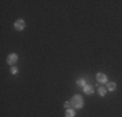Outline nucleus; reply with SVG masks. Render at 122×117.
<instances>
[{
  "mask_svg": "<svg viewBox=\"0 0 122 117\" xmlns=\"http://www.w3.org/2000/svg\"><path fill=\"white\" fill-rule=\"evenodd\" d=\"M71 105L73 107H75V108H82L83 107V100H82V98H81L79 95H75L73 99H71Z\"/></svg>",
  "mask_w": 122,
  "mask_h": 117,
  "instance_id": "nucleus-1",
  "label": "nucleus"
},
{
  "mask_svg": "<svg viewBox=\"0 0 122 117\" xmlns=\"http://www.w3.org/2000/svg\"><path fill=\"white\" fill-rule=\"evenodd\" d=\"M17 55L16 53H10L9 56H8V58H7V63L9 64V65H14V64L17 63Z\"/></svg>",
  "mask_w": 122,
  "mask_h": 117,
  "instance_id": "nucleus-2",
  "label": "nucleus"
},
{
  "mask_svg": "<svg viewBox=\"0 0 122 117\" xmlns=\"http://www.w3.org/2000/svg\"><path fill=\"white\" fill-rule=\"evenodd\" d=\"M14 27H16L17 30H24L25 21H24V20H17V21L14 22Z\"/></svg>",
  "mask_w": 122,
  "mask_h": 117,
  "instance_id": "nucleus-3",
  "label": "nucleus"
},
{
  "mask_svg": "<svg viewBox=\"0 0 122 117\" xmlns=\"http://www.w3.org/2000/svg\"><path fill=\"white\" fill-rule=\"evenodd\" d=\"M96 80L97 82H100V83H107V75L104 74V73H97L96 74Z\"/></svg>",
  "mask_w": 122,
  "mask_h": 117,
  "instance_id": "nucleus-4",
  "label": "nucleus"
},
{
  "mask_svg": "<svg viewBox=\"0 0 122 117\" xmlns=\"http://www.w3.org/2000/svg\"><path fill=\"white\" fill-rule=\"evenodd\" d=\"M83 90H85V92L88 94V95H91V94L94 92V89H92V86H90V85H86V86L83 87Z\"/></svg>",
  "mask_w": 122,
  "mask_h": 117,
  "instance_id": "nucleus-5",
  "label": "nucleus"
},
{
  "mask_svg": "<svg viewBox=\"0 0 122 117\" xmlns=\"http://www.w3.org/2000/svg\"><path fill=\"white\" fill-rule=\"evenodd\" d=\"M116 86H117V85H116L114 82H109L108 86H107V90H109V91H114V90H116Z\"/></svg>",
  "mask_w": 122,
  "mask_h": 117,
  "instance_id": "nucleus-6",
  "label": "nucleus"
},
{
  "mask_svg": "<svg viewBox=\"0 0 122 117\" xmlns=\"http://www.w3.org/2000/svg\"><path fill=\"white\" fill-rule=\"evenodd\" d=\"M77 85H78V86H81V87H85L87 83H86V81L83 80V78H79V80L77 81Z\"/></svg>",
  "mask_w": 122,
  "mask_h": 117,
  "instance_id": "nucleus-7",
  "label": "nucleus"
},
{
  "mask_svg": "<svg viewBox=\"0 0 122 117\" xmlns=\"http://www.w3.org/2000/svg\"><path fill=\"white\" fill-rule=\"evenodd\" d=\"M75 116V112L73 109H66V117H74Z\"/></svg>",
  "mask_w": 122,
  "mask_h": 117,
  "instance_id": "nucleus-8",
  "label": "nucleus"
},
{
  "mask_svg": "<svg viewBox=\"0 0 122 117\" xmlns=\"http://www.w3.org/2000/svg\"><path fill=\"white\" fill-rule=\"evenodd\" d=\"M97 91H99V95H100V96H104V95H105V92H107V90L104 89L103 86H100V87H99Z\"/></svg>",
  "mask_w": 122,
  "mask_h": 117,
  "instance_id": "nucleus-9",
  "label": "nucleus"
},
{
  "mask_svg": "<svg viewBox=\"0 0 122 117\" xmlns=\"http://www.w3.org/2000/svg\"><path fill=\"white\" fill-rule=\"evenodd\" d=\"M10 72H12L13 74H16V73L18 72V70H17V68H16V66H12V69H10Z\"/></svg>",
  "mask_w": 122,
  "mask_h": 117,
  "instance_id": "nucleus-10",
  "label": "nucleus"
},
{
  "mask_svg": "<svg viewBox=\"0 0 122 117\" xmlns=\"http://www.w3.org/2000/svg\"><path fill=\"white\" fill-rule=\"evenodd\" d=\"M64 105H65V107L69 109V107H70V103H69V101H65V104H64Z\"/></svg>",
  "mask_w": 122,
  "mask_h": 117,
  "instance_id": "nucleus-11",
  "label": "nucleus"
}]
</instances>
